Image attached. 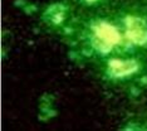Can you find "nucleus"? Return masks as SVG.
Wrapping results in <instances>:
<instances>
[{"label":"nucleus","instance_id":"f257e3e1","mask_svg":"<svg viewBox=\"0 0 147 131\" xmlns=\"http://www.w3.org/2000/svg\"><path fill=\"white\" fill-rule=\"evenodd\" d=\"M64 28L76 52L93 68L121 58L147 59V5L125 0L96 8Z\"/></svg>","mask_w":147,"mask_h":131}]
</instances>
